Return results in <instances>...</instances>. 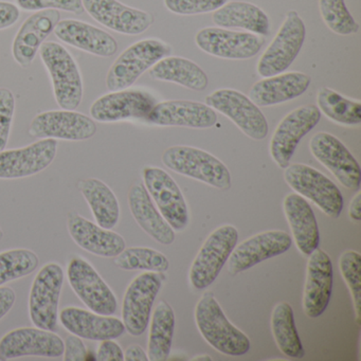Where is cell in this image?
<instances>
[{"instance_id": "cell-1", "label": "cell", "mask_w": 361, "mask_h": 361, "mask_svg": "<svg viewBox=\"0 0 361 361\" xmlns=\"http://www.w3.org/2000/svg\"><path fill=\"white\" fill-rule=\"evenodd\" d=\"M195 322L204 339L227 356H243L251 348L249 338L234 326L211 291L200 298L195 307Z\"/></svg>"}, {"instance_id": "cell-2", "label": "cell", "mask_w": 361, "mask_h": 361, "mask_svg": "<svg viewBox=\"0 0 361 361\" xmlns=\"http://www.w3.org/2000/svg\"><path fill=\"white\" fill-rule=\"evenodd\" d=\"M39 56L49 73L59 106L75 111L81 104L84 92L79 65L71 52L56 42H45L39 48Z\"/></svg>"}, {"instance_id": "cell-3", "label": "cell", "mask_w": 361, "mask_h": 361, "mask_svg": "<svg viewBox=\"0 0 361 361\" xmlns=\"http://www.w3.org/2000/svg\"><path fill=\"white\" fill-rule=\"evenodd\" d=\"M172 54V47L158 39H141L124 50L109 68L106 87L109 92L128 90L156 63Z\"/></svg>"}, {"instance_id": "cell-4", "label": "cell", "mask_w": 361, "mask_h": 361, "mask_svg": "<svg viewBox=\"0 0 361 361\" xmlns=\"http://www.w3.org/2000/svg\"><path fill=\"white\" fill-rule=\"evenodd\" d=\"M162 164L177 174L216 189L229 190L231 187V174L227 166L204 149L185 145L169 147L162 155Z\"/></svg>"}, {"instance_id": "cell-5", "label": "cell", "mask_w": 361, "mask_h": 361, "mask_svg": "<svg viewBox=\"0 0 361 361\" xmlns=\"http://www.w3.org/2000/svg\"><path fill=\"white\" fill-rule=\"evenodd\" d=\"M64 270L56 262L46 264L35 276L29 295V316L35 326L54 331L64 284Z\"/></svg>"}, {"instance_id": "cell-6", "label": "cell", "mask_w": 361, "mask_h": 361, "mask_svg": "<svg viewBox=\"0 0 361 361\" xmlns=\"http://www.w3.org/2000/svg\"><path fill=\"white\" fill-rule=\"evenodd\" d=\"M284 179L293 191L314 202L327 216L338 219L341 214L344 204L341 192L316 169L306 164H291L285 169Z\"/></svg>"}, {"instance_id": "cell-7", "label": "cell", "mask_w": 361, "mask_h": 361, "mask_svg": "<svg viewBox=\"0 0 361 361\" xmlns=\"http://www.w3.org/2000/svg\"><path fill=\"white\" fill-rule=\"evenodd\" d=\"M238 240V230L231 225L217 228L207 238L190 269V282L194 288H207L216 280Z\"/></svg>"}, {"instance_id": "cell-8", "label": "cell", "mask_w": 361, "mask_h": 361, "mask_svg": "<svg viewBox=\"0 0 361 361\" xmlns=\"http://www.w3.org/2000/svg\"><path fill=\"white\" fill-rule=\"evenodd\" d=\"M306 28L297 11L286 14L282 26L257 63V73L268 78L280 75L289 68L303 47Z\"/></svg>"}, {"instance_id": "cell-9", "label": "cell", "mask_w": 361, "mask_h": 361, "mask_svg": "<svg viewBox=\"0 0 361 361\" xmlns=\"http://www.w3.org/2000/svg\"><path fill=\"white\" fill-rule=\"evenodd\" d=\"M164 274L143 272L128 285L122 303V322L130 335L137 337L147 331L154 302L166 279Z\"/></svg>"}, {"instance_id": "cell-10", "label": "cell", "mask_w": 361, "mask_h": 361, "mask_svg": "<svg viewBox=\"0 0 361 361\" xmlns=\"http://www.w3.org/2000/svg\"><path fill=\"white\" fill-rule=\"evenodd\" d=\"M67 276L75 295L92 312L105 316L117 312L115 293L87 259L73 255L67 267Z\"/></svg>"}, {"instance_id": "cell-11", "label": "cell", "mask_w": 361, "mask_h": 361, "mask_svg": "<svg viewBox=\"0 0 361 361\" xmlns=\"http://www.w3.org/2000/svg\"><path fill=\"white\" fill-rule=\"evenodd\" d=\"M206 104L229 118L253 140H263L268 135V122L250 98L234 90H219L209 94Z\"/></svg>"}, {"instance_id": "cell-12", "label": "cell", "mask_w": 361, "mask_h": 361, "mask_svg": "<svg viewBox=\"0 0 361 361\" xmlns=\"http://www.w3.org/2000/svg\"><path fill=\"white\" fill-rule=\"evenodd\" d=\"M143 183L160 214L175 231H183L189 225V209L176 181L162 169L145 166Z\"/></svg>"}, {"instance_id": "cell-13", "label": "cell", "mask_w": 361, "mask_h": 361, "mask_svg": "<svg viewBox=\"0 0 361 361\" xmlns=\"http://www.w3.org/2000/svg\"><path fill=\"white\" fill-rule=\"evenodd\" d=\"M320 119V111L314 105L298 107L283 118L276 126L269 145L270 155L279 168L285 170L289 166L300 141L319 123Z\"/></svg>"}, {"instance_id": "cell-14", "label": "cell", "mask_w": 361, "mask_h": 361, "mask_svg": "<svg viewBox=\"0 0 361 361\" xmlns=\"http://www.w3.org/2000/svg\"><path fill=\"white\" fill-rule=\"evenodd\" d=\"M64 354V341L52 331L39 327H22L6 334L0 339V360L20 357L58 358Z\"/></svg>"}, {"instance_id": "cell-15", "label": "cell", "mask_w": 361, "mask_h": 361, "mask_svg": "<svg viewBox=\"0 0 361 361\" xmlns=\"http://www.w3.org/2000/svg\"><path fill=\"white\" fill-rule=\"evenodd\" d=\"M35 138L84 141L97 133L94 120L75 111H49L33 118L28 130Z\"/></svg>"}, {"instance_id": "cell-16", "label": "cell", "mask_w": 361, "mask_h": 361, "mask_svg": "<svg viewBox=\"0 0 361 361\" xmlns=\"http://www.w3.org/2000/svg\"><path fill=\"white\" fill-rule=\"evenodd\" d=\"M155 104V98L145 90H117L97 99L90 106V116L101 123L147 120Z\"/></svg>"}, {"instance_id": "cell-17", "label": "cell", "mask_w": 361, "mask_h": 361, "mask_svg": "<svg viewBox=\"0 0 361 361\" xmlns=\"http://www.w3.org/2000/svg\"><path fill=\"white\" fill-rule=\"evenodd\" d=\"M312 156L325 166L346 189L359 190L361 170L358 161L334 135L321 132L310 139Z\"/></svg>"}, {"instance_id": "cell-18", "label": "cell", "mask_w": 361, "mask_h": 361, "mask_svg": "<svg viewBox=\"0 0 361 361\" xmlns=\"http://www.w3.org/2000/svg\"><path fill=\"white\" fill-rule=\"evenodd\" d=\"M197 47L210 56L226 60H249L259 54L265 44L263 37L224 28H204L195 37Z\"/></svg>"}, {"instance_id": "cell-19", "label": "cell", "mask_w": 361, "mask_h": 361, "mask_svg": "<svg viewBox=\"0 0 361 361\" xmlns=\"http://www.w3.org/2000/svg\"><path fill=\"white\" fill-rule=\"evenodd\" d=\"M56 139H41L25 147L0 152V179H20L39 174L54 162Z\"/></svg>"}, {"instance_id": "cell-20", "label": "cell", "mask_w": 361, "mask_h": 361, "mask_svg": "<svg viewBox=\"0 0 361 361\" xmlns=\"http://www.w3.org/2000/svg\"><path fill=\"white\" fill-rule=\"evenodd\" d=\"M85 11L99 24L120 35H138L154 24L153 14L128 7L119 0H82Z\"/></svg>"}, {"instance_id": "cell-21", "label": "cell", "mask_w": 361, "mask_h": 361, "mask_svg": "<svg viewBox=\"0 0 361 361\" xmlns=\"http://www.w3.org/2000/svg\"><path fill=\"white\" fill-rule=\"evenodd\" d=\"M293 245V238L282 230H269L251 236L235 246L228 259V270L238 274L253 266L286 252Z\"/></svg>"}, {"instance_id": "cell-22", "label": "cell", "mask_w": 361, "mask_h": 361, "mask_svg": "<svg viewBox=\"0 0 361 361\" xmlns=\"http://www.w3.org/2000/svg\"><path fill=\"white\" fill-rule=\"evenodd\" d=\"M306 267L303 310L310 318H318L326 310L333 290V264L322 249L310 253Z\"/></svg>"}, {"instance_id": "cell-23", "label": "cell", "mask_w": 361, "mask_h": 361, "mask_svg": "<svg viewBox=\"0 0 361 361\" xmlns=\"http://www.w3.org/2000/svg\"><path fill=\"white\" fill-rule=\"evenodd\" d=\"M147 121L158 126H181L189 128H212L216 124L214 109L195 101L171 100L156 103Z\"/></svg>"}, {"instance_id": "cell-24", "label": "cell", "mask_w": 361, "mask_h": 361, "mask_svg": "<svg viewBox=\"0 0 361 361\" xmlns=\"http://www.w3.org/2000/svg\"><path fill=\"white\" fill-rule=\"evenodd\" d=\"M60 20L58 10H43L35 12L23 23L12 44V56L20 67L28 68L32 64L39 48Z\"/></svg>"}, {"instance_id": "cell-25", "label": "cell", "mask_w": 361, "mask_h": 361, "mask_svg": "<svg viewBox=\"0 0 361 361\" xmlns=\"http://www.w3.org/2000/svg\"><path fill=\"white\" fill-rule=\"evenodd\" d=\"M67 229L80 248L98 257H117L126 247L119 233L100 227L75 211L67 215Z\"/></svg>"}, {"instance_id": "cell-26", "label": "cell", "mask_w": 361, "mask_h": 361, "mask_svg": "<svg viewBox=\"0 0 361 361\" xmlns=\"http://www.w3.org/2000/svg\"><path fill=\"white\" fill-rule=\"evenodd\" d=\"M59 317L69 333L83 339L94 341L117 339L126 331V326L120 319L75 306L63 308Z\"/></svg>"}, {"instance_id": "cell-27", "label": "cell", "mask_w": 361, "mask_h": 361, "mask_svg": "<svg viewBox=\"0 0 361 361\" xmlns=\"http://www.w3.org/2000/svg\"><path fill=\"white\" fill-rule=\"evenodd\" d=\"M54 32L62 43L92 56L109 58L118 51L117 41L109 33L81 20H60Z\"/></svg>"}, {"instance_id": "cell-28", "label": "cell", "mask_w": 361, "mask_h": 361, "mask_svg": "<svg viewBox=\"0 0 361 361\" xmlns=\"http://www.w3.org/2000/svg\"><path fill=\"white\" fill-rule=\"evenodd\" d=\"M312 79L302 73H286L264 78L251 87L249 97L259 107L274 106L299 98L310 87Z\"/></svg>"}, {"instance_id": "cell-29", "label": "cell", "mask_w": 361, "mask_h": 361, "mask_svg": "<svg viewBox=\"0 0 361 361\" xmlns=\"http://www.w3.org/2000/svg\"><path fill=\"white\" fill-rule=\"evenodd\" d=\"M283 209L295 246L302 255H310L320 244V232L312 207L299 194L290 193L285 197Z\"/></svg>"}, {"instance_id": "cell-30", "label": "cell", "mask_w": 361, "mask_h": 361, "mask_svg": "<svg viewBox=\"0 0 361 361\" xmlns=\"http://www.w3.org/2000/svg\"><path fill=\"white\" fill-rule=\"evenodd\" d=\"M128 206L135 221L153 240L166 246L174 243V230L158 212L143 183H136L130 188Z\"/></svg>"}, {"instance_id": "cell-31", "label": "cell", "mask_w": 361, "mask_h": 361, "mask_svg": "<svg viewBox=\"0 0 361 361\" xmlns=\"http://www.w3.org/2000/svg\"><path fill=\"white\" fill-rule=\"evenodd\" d=\"M213 23L219 28L244 29L253 35L266 37L270 32L267 14L253 4L232 1L214 11Z\"/></svg>"}, {"instance_id": "cell-32", "label": "cell", "mask_w": 361, "mask_h": 361, "mask_svg": "<svg viewBox=\"0 0 361 361\" xmlns=\"http://www.w3.org/2000/svg\"><path fill=\"white\" fill-rule=\"evenodd\" d=\"M78 189L87 202L96 223L105 229H113L119 223L120 204L113 190L98 178L82 179Z\"/></svg>"}, {"instance_id": "cell-33", "label": "cell", "mask_w": 361, "mask_h": 361, "mask_svg": "<svg viewBox=\"0 0 361 361\" xmlns=\"http://www.w3.org/2000/svg\"><path fill=\"white\" fill-rule=\"evenodd\" d=\"M158 81L178 84L188 90L202 92L209 85L208 75L195 63L180 56H166L149 69Z\"/></svg>"}, {"instance_id": "cell-34", "label": "cell", "mask_w": 361, "mask_h": 361, "mask_svg": "<svg viewBox=\"0 0 361 361\" xmlns=\"http://www.w3.org/2000/svg\"><path fill=\"white\" fill-rule=\"evenodd\" d=\"M175 333V314L170 304L160 301L152 316L147 357L151 361H164L170 356Z\"/></svg>"}, {"instance_id": "cell-35", "label": "cell", "mask_w": 361, "mask_h": 361, "mask_svg": "<svg viewBox=\"0 0 361 361\" xmlns=\"http://www.w3.org/2000/svg\"><path fill=\"white\" fill-rule=\"evenodd\" d=\"M271 331L274 341L283 355L291 359H301L305 355L303 344L295 329L293 307L287 302L274 306L271 314Z\"/></svg>"}, {"instance_id": "cell-36", "label": "cell", "mask_w": 361, "mask_h": 361, "mask_svg": "<svg viewBox=\"0 0 361 361\" xmlns=\"http://www.w3.org/2000/svg\"><path fill=\"white\" fill-rule=\"evenodd\" d=\"M317 104L320 113L336 123L345 126L361 123V102L344 98L342 94L327 87L319 90Z\"/></svg>"}, {"instance_id": "cell-37", "label": "cell", "mask_w": 361, "mask_h": 361, "mask_svg": "<svg viewBox=\"0 0 361 361\" xmlns=\"http://www.w3.org/2000/svg\"><path fill=\"white\" fill-rule=\"evenodd\" d=\"M114 263L122 270L166 272L170 267V262L164 253L147 247L124 249L115 257Z\"/></svg>"}, {"instance_id": "cell-38", "label": "cell", "mask_w": 361, "mask_h": 361, "mask_svg": "<svg viewBox=\"0 0 361 361\" xmlns=\"http://www.w3.org/2000/svg\"><path fill=\"white\" fill-rule=\"evenodd\" d=\"M37 253L29 249H11L0 252V286L29 276L39 267Z\"/></svg>"}, {"instance_id": "cell-39", "label": "cell", "mask_w": 361, "mask_h": 361, "mask_svg": "<svg viewBox=\"0 0 361 361\" xmlns=\"http://www.w3.org/2000/svg\"><path fill=\"white\" fill-rule=\"evenodd\" d=\"M319 10L324 24L336 35H352L358 32L359 25L344 0H319Z\"/></svg>"}, {"instance_id": "cell-40", "label": "cell", "mask_w": 361, "mask_h": 361, "mask_svg": "<svg viewBox=\"0 0 361 361\" xmlns=\"http://www.w3.org/2000/svg\"><path fill=\"white\" fill-rule=\"evenodd\" d=\"M339 268L342 278L350 291L357 323L361 321V257L354 250H346L340 255Z\"/></svg>"}, {"instance_id": "cell-41", "label": "cell", "mask_w": 361, "mask_h": 361, "mask_svg": "<svg viewBox=\"0 0 361 361\" xmlns=\"http://www.w3.org/2000/svg\"><path fill=\"white\" fill-rule=\"evenodd\" d=\"M228 0H164L169 11L177 16H197L216 11Z\"/></svg>"}, {"instance_id": "cell-42", "label": "cell", "mask_w": 361, "mask_h": 361, "mask_svg": "<svg viewBox=\"0 0 361 361\" xmlns=\"http://www.w3.org/2000/svg\"><path fill=\"white\" fill-rule=\"evenodd\" d=\"M16 6L24 11L37 12L58 10L82 16L85 12L82 0H16Z\"/></svg>"}, {"instance_id": "cell-43", "label": "cell", "mask_w": 361, "mask_h": 361, "mask_svg": "<svg viewBox=\"0 0 361 361\" xmlns=\"http://www.w3.org/2000/svg\"><path fill=\"white\" fill-rule=\"evenodd\" d=\"M16 111V97L8 88L0 87V152L6 149Z\"/></svg>"}, {"instance_id": "cell-44", "label": "cell", "mask_w": 361, "mask_h": 361, "mask_svg": "<svg viewBox=\"0 0 361 361\" xmlns=\"http://www.w3.org/2000/svg\"><path fill=\"white\" fill-rule=\"evenodd\" d=\"M87 348L81 338L73 334L66 338L64 342V354H63L65 361L87 360Z\"/></svg>"}, {"instance_id": "cell-45", "label": "cell", "mask_w": 361, "mask_h": 361, "mask_svg": "<svg viewBox=\"0 0 361 361\" xmlns=\"http://www.w3.org/2000/svg\"><path fill=\"white\" fill-rule=\"evenodd\" d=\"M96 360L123 361L124 353L121 346L117 342L114 341V339L103 340L99 345Z\"/></svg>"}, {"instance_id": "cell-46", "label": "cell", "mask_w": 361, "mask_h": 361, "mask_svg": "<svg viewBox=\"0 0 361 361\" xmlns=\"http://www.w3.org/2000/svg\"><path fill=\"white\" fill-rule=\"evenodd\" d=\"M20 16V9L16 4L0 1V30L14 26Z\"/></svg>"}, {"instance_id": "cell-47", "label": "cell", "mask_w": 361, "mask_h": 361, "mask_svg": "<svg viewBox=\"0 0 361 361\" xmlns=\"http://www.w3.org/2000/svg\"><path fill=\"white\" fill-rule=\"evenodd\" d=\"M16 300V291L11 287L0 286V320L12 310Z\"/></svg>"}, {"instance_id": "cell-48", "label": "cell", "mask_w": 361, "mask_h": 361, "mask_svg": "<svg viewBox=\"0 0 361 361\" xmlns=\"http://www.w3.org/2000/svg\"><path fill=\"white\" fill-rule=\"evenodd\" d=\"M124 360L147 361L149 360V357H147V353L145 352V350L140 345L133 344V345L128 346L126 348V353H124Z\"/></svg>"}, {"instance_id": "cell-49", "label": "cell", "mask_w": 361, "mask_h": 361, "mask_svg": "<svg viewBox=\"0 0 361 361\" xmlns=\"http://www.w3.org/2000/svg\"><path fill=\"white\" fill-rule=\"evenodd\" d=\"M348 216L352 221H359L361 219V193L355 195L348 207Z\"/></svg>"}, {"instance_id": "cell-50", "label": "cell", "mask_w": 361, "mask_h": 361, "mask_svg": "<svg viewBox=\"0 0 361 361\" xmlns=\"http://www.w3.org/2000/svg\"><path fill=\"white\" fill-rule=\"evenodd\" d=\"M194 361H210L212 360L211 357H209L208 355H202V356L195 357L193 358Z\"/></svg>"}, {"instance_id": "cell-51", "label": "cell", "mask_w": 361, "mask_h": 361, "mask_svg": "<svg viewBox=\"0 0 361 361\" xmlns=\"http://www.w3.org/2000/svg\"><path fill=\"white\" fill-rule=\"evenodd\" d=\"M4 238V231L3 229H1V227H0V240H3Z\"/></svg>"}]
</instances>
